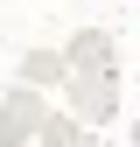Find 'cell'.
Wrapping results in <instances>:
<instances>
[{
    "label": "cell",
    "mask_w": 140,
    "mask_h": 147,
    "mask_svg": "<svg viewBox=\"0 0 140 147\" xmlns=\"http://www.w3.org/2000/svg\"><path fill=\"white\" fill-rule=\"evenodd\" d=\"M63 63H70V77H63L70 112L77 119H112L119 112V42L105 28H77L63 42Z\"/></svg>",
    "instance_id": "obj_1"
},
{
    "label": "cell",
    "mask_w": 140,
    "mask_h": 147,
    "mask_svg": "<svg viewBox=\"0 0 140 147\" xmlns=\"http://www.w3.org/2000/svg\"><path fill=\"white\" fill-rule=\"evenodd\" d=\"M42 119H49L42 91H35V84H14L7 98H0V147H28L35 133H42Z\"/></svg>",
    "instance_id": "obj_2"
},
{
    "label": "cell",
    "mask_w": 140,
    "mask_h": 147,
    "mask_svg": "<svg viewBox=\"0 0 140 147\" xmlns=\"http://www.w3.org/2000/svg\"><path fill=\"white\" fill-rule=\"evenodd\" d=\"M63 77H70L63 49H28V56H21V84H35V91H42V84H63Z\"/></svg>",
    "instance_id": "obj_3"
},
{
    "label": "cell",
    "mask_w": 140,
    "mask_h": 147,
    "mask_svg": "<svg viewBox=\"0 0 140 147\" xmlns=\"http://www.w3.org/2000/svg\"><path fill=\"white\" fill-rule=\"evenodd\" d=\"M35 140H42V147H84V119L77 112H49Z\"/></svg>",
    "instance_id": "obj_4"
}]
</instances>
